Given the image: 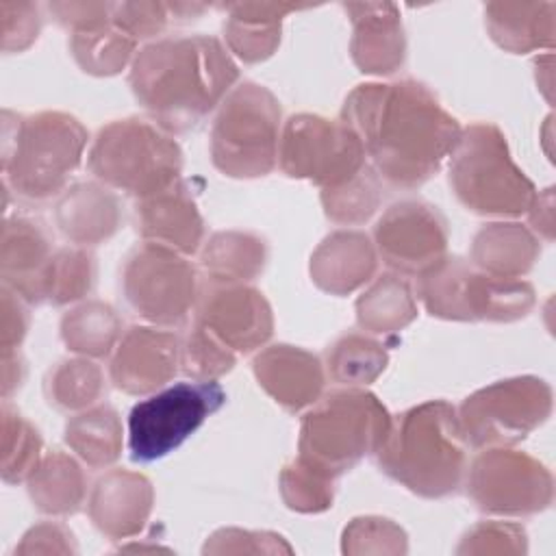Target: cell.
<instances>
[{"label":"cell","instance_id":"obj_40","mask_svg":"<svg viewBox=\"0 0 556 556\" xmlns=\"http://www.w3.org/2000/svg\"><path fill=\"white\" fill-rule=\"evenodd\" d=\"M282 22L256 20L245 15H228L224 22V39L228 52L243 63H261L280 46Z\"/></svg>","mask_w":556,"mask_h":556},{"label":"cell","instance_id":"obj_48","mask_svg":"<svg viewBox=\"0 0 556 556\" xmlns=\"http://www.w3.org/2000/svg\"><path fill=\"white\" fill-rule=\"evenodd\" d=\"M26 302L2 285V306H0V348L2 352L20 350L26 330H28V313Z\"/></svg>","mask_w":556,"mask_h":556},{"label":"cell","instance_id":"obj_39","mask_svg":"<svg viewBox=\"0 0 556 556\" xmlns=\"http://www.w3.org/2000/svg\"><path fill=\"white\" fill-rule=\"evenodd\" d=\"M334 484L337 480L313 471L295 458L282 467L278 478L280 495L287 508L304 515L328 510L334 502Z\"/></svg>","mask_w":556,"mask_h":556},{"label":"cell","instance_id":"obj_36","mask_svg":"<svg viewBox=\"0 0 556 556\" xmlns=\"http://www.w3.org/2000/svg\"><path fill=\"white\" fill-rule=\"evenodd\" d=\"M96 285V258L85 248L54 250L43 280V304L63 306L91 293Z\"/></svg>","mask_w":556,"mask_h":556},{"label":"cell","instance_id":"obj_35","mask_svg":"<svg viewBox=\"0 0 556 556\" xmlns=\"http://www.w3.org/2000/svg\"><path fill=\"white\" fill-rule=\"evenodd\" d=\"M382 180L376 169L367 163L356 176L348 178L337 187L321 189L324 215L341 226L365 224L382 202Z\"/></svg>","mask_w":556,"mask_h":556},{"label":"cell","instance_id":"obj_15","mask_svg":"<svg viewBox=\"0 0 556 556\" xmlns=\"http://www.w3.org/2000/svg\"><path fill=\"white\" fill-rule=\"evenodd\" d=\"M447 222L426 200L391 204L374 226V245L382 263L400 276H419L447 256Z\"/></svg>","mask_w":556,"mask_h":556},{"label":"cell","instance_id":"obj_30","mask_svg":"<svg viewBox=\"0 0 556 556\" xmlns=\"http://www.w3.org/2000/svg\"><path fill=\"white\" fill-rule=\"evenodd\" d=\"M417 317V302L410 285L395 271L378 276L356 300V321L374 334H391Z\"/></svg>","mask_w":556,"mask_h":556},{"label":"cell","instance_id":"obj_11","mask_svg":"<svg viewBox=\"0 0 556 556\" xmlns=\"http://www.w3.org/2000/svg\"><path fill=\"white\" fill-rule=\"evenodd\" d=\"M226 404L217 380H185L139 400L128 413V452L135 463H152L180 447Z\"/></svg>","mask_w":556,"mask_h":556},{"label":"cell","instance_id":"obj_21","mask_svg":"<svg viewBox=\"0 0 556 556\" xmlns=\"http://www.w3.org/2000/svg\"><path fill=\"white\" fill-rule=\"evenodd\" d=\"M152 504L154 489L143 473L111 469L93 484L87 508L93 526L104 536L119 541L146 528Z\"/></svg>","mask_w":556,"mask_h":556},{"label":"cell","instance_id":"obj_14","mask_svg":"<svg viewBox=\"0 0 556 556\" xmlns=\"http://www.w3.org/2000/svg\"><path fill=\"white\" fill-rule=\"evenodd\" d=\"M465 473L469 500L486 515L532 517L554 502L552 471L526 452L486 447Z\"/></svg>","mask_w":556,"mask_h":556},{"label":"cell","instance_id":"obj_20","mask_svg":"<svg viewBox=\"0 0 556 556\" xmlns=\"http://www.w3.org/2000/svg\"><path fill=\"white\" fill-rule=\"evenodd\" d=\"M135 219L143 241L161 243L185 256L202 248L204 219L193 189L182 178L159 193L137 200Z\"/></svg>","mask_w":556,"mask_h":556},{"label":"cell","instance_id":"obj_47","mask_svg":"<svg viewBox=\"0 0 556 556\" xmlns=\"http://www.w3.org/2000/svg\"><path fill=\"white\" fill-rule=\"evenodd\" d=\"M48 9L61 26L76 33L111 22L113 2H50Z\"/></svg>","mask_w":556,"mask_h":556},{"label":"cell","instance_id":"obj_8","mask_svg":"<svg viewBox=\"0 0 556 556\" xmlns=\"http://www.w3.org/2000/svg\"><path fill=\"white\" fill-rule=\"evenodd\" d=\"M417 300L432 317L450 321H517L536 304L528 280L489 276L450 254L417 276Z\"/></svg>","mask_w":556,"mask_h":556},{"label":"cell","instance_id":"obj_26","mask_svg":"<svg viewBox=\"0 0 556 556\" xmlns=\"http://www.w3.org/2000/svg\"><path fill=\"white\" fill-rule=\"evenodd\" d=\"M541 256V239L523 224L493 222L482 226L471 241V265L489 276L521 278Z\"/></svg>","mask_w":556,"mask_h":556},{"label":"cell","instance_id":"obj_9","mask_svg":"<svg viewBox=\"0 0 556 556\" xmlns=\"http://www.w3.org/2000/svg\"><path fill=\"white\" fill-rule=\"evenodd\" d=\"M280 102L258 83H241L217 106L211 126V161L230 178L267 176L278 165Z\"/></svg>","mask_w":556,"mask_h":556},{"label":"cell","instance_id":"obj_10","mask_svg":"<svg viewBox=\"0 0 556 556\" xmlns=\"http://www.w3.org/2000/svg\"><path fill=\"white\" fill-rule=\"evenodd\" d=\"M554 408L552 387L539 376H515L491 382L456 408L467 447H513L543 426Z\"/></svg>","mask_w":556,"mask_h":556},{"label":"cell","instance_id":"obj_46","mask_svg":"<svg viewBox=\"0 0 556 556\" xmlns=\"http://www.w3.org/2000/svg\"><path fill=\"white\" fill-rule=\"evenodd\" d=\"M76 543L72 532L54 521H43L33 526L22 543L15 547V554H74Z\"/></svg>","mask_w":556,"mask_h":556},{"label":"cell","instance_id":"obj_4","mask_svg":"<svg viewBox=\"0 0 556 556\" xmlns=\"http://www.w3.org/2000/svg\"><path fill=\"white\" fill-rule=\"evenodd\" d=\"M87 128L70 113L39 111L15 115L2 111V176L24 202H48L65 191L80 165Z\"/></svg>","mask_w":556,"mask_h":556},{"label":"cell","instance_id":"obj_43","mask_svg":"<svg viewBox=\"0 0 556 556\" xmlns=\"http://www.w3.org/2000/svg\"><path fill=\"white\" fill-rule=\"evenodd\" d=\"M111 22L135 41L152 39L174 22L169 2H113Z\"/></svg>","mask_w":556,"mask_h":556},{"label":"cell","instance_id":"obj_32","mask_svg":"<svg viewBox=\"0 0 556 556\" xmlns=\"http://www.w3.org/2000/svg\"><path fill=\"white\" fill-rule=\"evenodd\" d=\"M387 365L389 352L378 339L365 332H348L326 350L324 367L337 384L367 387L387 369Z\"/></svg>","mask_w":556,"mask_h":556},{"label":"cell","instance_id":"obj_42","mask_svg":"<svg viewBox=\"0 0 556 556\" xmlns=\"http://www.w3.org/2000/svg\"><path fill=\"white\" fill-rule=\"evenodd\" d=\"M528 536L513 521L476 523L456 547V554H526Z\"/></svg>","mask_w":556,"mask_h":556},{"label":"cell","instance_id":"obj_12","mask_svg":"<svg viewBox=\"0 0 556 556\" xmlns=\"http://www.w3.org/2000/svg\"><path fill=\"white\" fill-rule=\"evenodd\" d=\"M200 276L185 254L161 243H139L124 263L122 291L128 306L146 321L174 328L195 308Z\"/></svg>","mask_w":556,"mask_h":556},{"label":"cell","instance_id":"obj_49","mask_svg":"<svg viewBox=\"0 0 556 556\" xmlns=\"http://www.w3.org/2000/svg\"><path fill=\"white\" fill-rule=\"evenodd\" d=\"M526 215L530 222L528 228L539 239L552 241L554 239V189L547 187L545 191H539Z\"/></svg>","mask_w":556,"mask_h":556},{"label":"cell","instance_id":"obj_29","mask_svg":"<svg viewBox=\"0 0 556 556\" xmlns=\"http://www.w3.org/2000/svg\"><path fill=\"white\" fill-rule=\"evenodd\" d=\"M124 430L119 413L111 404H93L67 419L63 439L91 469L113 465L122 454Z\"/></svg>","mask_w":556,"mask_h":556},{"label":"cell","instance_id":"obj_28","mask_svg":"<svg viewBox=\"0 0 556 556\" xmlns=\"http://www.w3.org/2000/svg\"><path fill=\"white\" fill-rule=\"evenodd\" d=\"M267 241L254 232L222 230L208 237L200 250V265L208 280L250 282L267 263Z\"/></svg>","mask_w":556,"mask_h":556},{"label":"cell","instance_id":"obj_34","mask_svg":"<svg viewBox=\"0 0 556 556\" xmlns=\"http://www.w3.org/2000/svg\"><path fill=\"white\" fill-rule=\"evenodd\" d=\"M135 48L137 41L122 33L113 22L87 30H76L70 39L74 61L85 74L91 76H113L122 72L128 61L132 63Z\"/></svg>","mask_w":556,"mask_h":556},{"label":"cell","instance_id":"obj_13","mask_svg":"<svg viewBox=\"0 0 556 556\" xmlns=\"http://www.w3.org/2000/svg\"><path fill=\"white\" fill-rule=\"evenodd\" d=\"M278 165L289 178L328 189L356 176L367 165V156L345 122L298 113L282 126Z\"/></svg>","mask_w":556,"mask_h":556},{"label":"cell","instance_id":"obj_6","mask_svg":"<svg viewBox=\"0 0 556 556\" xmlns=\"http://www.w3.org/2000/svg\"><path fill=\"white\" fill-rule=\"evenodd\" d=\"M447 159L450 187L456 200L476 215H526L539 193L513 161L504 132L491 122L467 126Z\"/></svg>","mask_w":556,"mask_h":556},{"label":"cell","instance_id":"obj_3","mask_svg":"<svg viewBox=\"0 0 556 556\" xmlns=\"http://www.w3.org/2000/svg\"><path fill=\"white\" fill-rule=\"evenodd\" d=\"M376 463L384 476L426 500L458 491L467 471V443L456 406L428 400L391 417Z\"/></svg>","mask_w":556,"mask_h":556},{"label":"cell","instance_id":"obj_45","mask_svg":"<svg viewBox=\"0 0 556 556\" xmlns=\"http://www.w3.org/2000/svg\"><path fill=\"white\" fill-rule=\"evenodd\" d=\"M0 24H2V50L22 52L26 50L41 30V13L33 2H0Z\"/></svg>","mask_w":556,"mask_h":556},{"label":"cell","instance_id":"obj_31","mask_svg":"<svg viewBox=\"0 0 556 556\" xmlns=\"http://www.w3.org/2000/svg\"><path fill=\"white\" fill-rule=\"evenodd\" d=\"M61 339L70 352L87 358H106L122 339V319L102 300H89L61 319Z\"/></svg>","mask_w":556,"mask_h":556},{"label":"cell","instance_id":"obj_25","mask_svg":"<svg viewBox=\"0 0 556 556\" xmlns=\"http://www.w3.org/2000/svg\"><path fill=\"white\" fill-rule=\"evenodd\" d=\"M484 24L491 39L506 52L552 50L556 41L554 2H486Z\"/></svg>","mask_w":556,"mask_h":556},{"label":"cell","instance_id":"obj_44","mask_svg":"<svg viewBox=\"0 0 556 556\" xmlns=\"http://www.w3.org/2000/svg\"><path fill=\"white\" fill-rule=\"evenodd\" d=\"M202 552L204 554H291L293 547L276 532L222 528L206 539Z\"/></svg>","mask_w":556,"mask_h":556},{"label":"cell","instance_id":"obj_16","mask_svg":"<svg viewBox=\"0 0 556 556\" xmlns=\"http://www.w3.org/2000/svg\"><path fill=\"white\" fill-rule=\"evenodd\" d=\"M200 326L235 354L263 348L274 334V313L267 298L248 282H217L204 278L193 308Z\"/></svg>","mask_w":556,"mask_h":556},{"label":"cell","instance_id":"obj_33","mask_svg":"<svg viewBox=\"0 0 556 556\" xmlns=\"http://www.w3.org/2000/svg\"><path fill=\"white\" fill-rule=\"evenodd\" d=\"M106 395V378L87 356L61 361L46 378L48 402L63 413H80Z\"/></svg>","mask_w":556,"mask_h":556},{"label":"cell","instance_id":"obj_41","mask_svg":"<svg viewBox=\"0 0 556 556\" xmlns=\"http://www.w3.org/2000/svg\"><path fill=\"white\" fill-rule=\"evenodd\" d=\"M406 532L387 517H354L341 536L343 554H406Z\"/></svg>","mask_w":556,"mask_h":556},{"label":"cell","instance_id":"obj_50","mask_svg":"<svg viewBox=\"0 0 556 556\" xmlns=\"http://www.w3.org/2000/svg\"><path fill=\"white\" fill-rule=\"evenodd\" d=\"M24 374H26V367H24V361L20 356V350L2 352V393H4V400H9V393L22 384Z\"/></svg>","mask_w":556,"mask_h":556},{"label":"cell","instance_id":"obj_24","mask_svg":"<svg viewBox=\"0 0 556 556\" xmlns=\"http://www.w3.org/2000/svg\"><path fill=\"white\" fill-rule=\"evenodd\" d=\"M54 222L61 235L74 245H98L117 232L122 204L102 182H78L59 195Z\"/></svg>","mask_w":556,"mask_h":556},{"label":"cell","instance_id":"obj_22","mask_svg":"<svg viewBox=\"0 0 556 556\" xmlns=\"http://www.w3.org/2000/svg\"><path fill=\"white\" fill-rule=\"evenodd\" d=\"M54 254L48 230L30 217H7L0 241L2 285L26 304H43V280Z\"/></svg>","mask_w":556,"mask_h":556},{"label":"cell","instance_id":"obj_19","mask_svg":"<svg viewBox=\"0 0 556 556\" xmlns=\"http://www.w3.org/2000/svg\"><path fill=\"white\" fill-rule=\"evenodd\" d=\"M352 22L350 54L363 74L387 76L406 59V35L400 9L393 2H348Z\"/></svg>","mask_w":556,"mask_h":556},{"label":"cell","instance_id":"obj_38","mask_svg":"<svg viewBox=\"0 0 556 556\" xmlns=\"http://www.w3.org/2000/svg\"><path fill=\"white\" fill-rule=\"evenodd\" d=\"M237 363V354L198 321L180 341V371L191 380H217Z\"/></svg>","mask_w":556,"mask_h":556},{"label":"cell","instance_id":"obj_23","mask_svg":"<svg viewBox=\"0 0 556 556\" xmlns=\"http://www.w3.org/2000/svg\"><path fill=\"white\" fill-rule=\"evenodd\" d=\"M378 252L363 230H334L311 254V278L330 295H348L369 282Z\"/></svg>","mask_w":556,"mask_h":556},{"label":"cell","instance_id":"obj_18","mask_svg":"<svg viewBox=\"0 0 556 556\" xmlns=\"http://www.w3.org/2000/svg\"><path fill=\"white\" fill-rule=\"evenodd\" d=\"M252 369L261 389L289 413L313 406L326 384L321 358L289 343H276L258 352L252 361Z\"/></svg>","mask_w":556,"mask_h":556},{"label":"cell","instance_id":"obj_2","mask_svg":"<svg viewBox=\"0 0 556 556\" xmlns=\"http://www.w3.org/2000/svg\"><path fill=\"white\" fill-rule=\"evenodd\" d=\"M239 67L211 35L163 37L130 63L128 85L150 119L169 135L189 132L232 91Z\"/></svg>","mask_w":556,"mask_h":556},{"label":"cell","instance_id":"obj_27","mask_svg":"<svg viewBox=\"0 0 556 556\" xmlns=\"http://www.w3.org/2000/svg\"><path fill=\"white\" fill-rule=\"evenodd\" d=\"M28 495L46 515H74L87 495V478L80 465L65 452H48L26 478Z\"/></svg>","mask_w":556,"mask_h":556},{"label":"cell","instance_id":"obj_17","mask_svg":"<svg viewBox=\"0 0 556 556\" xmlns=\"http://www.w3.org/2000/svg\"><path fill=\"white\" fill-rule=\"evenodd\" d=\"M180 369V337L161 326H132L111 354L109 378L128 395L163 389Z\"/></svg>","mask_w":556,"mask_h":556},{"label":"cell","instance_id":"obj_1","mask_svg":"<svg viewBox=\"0 0 556 556\" xmlns=\"http://www.w3.org/2000/svg\"><path fill=\"white\" fill-rule=\"evenodd\" d=\"M339 119L356 132L382 185L404 191L428 182L463 132L439 98L410 78L356 85Z\"/></svg>","mask_w":556,"mask_h":556},{"label":"cell","instance_id":"obj_5","mask_svg":"<svg viewBox=\"0 0 556 556\" xmlns=\"http://www.w3.org/2000/svg\"><path fill=\"white\" fill-rule=\"evenodd\" d=\"M389 426L391 415L371 391H330L302 415L295 460L337 480L367 454H376Z\"/></svg>","mask_w":556,"mask_h":556},{"label":"cell","instance_id":"obj_7","mask_svg":"<svg viewBox=\"0 0 556 556\" xmlns=\"http://www.w3.org/2000/svg\"><path fill=\"white\" fill-rule=\"evenodd\" d=\"M87 167L104 187L141 200L180 180L182 150L154 122L126 117L98 130Z\"/></svg>","mask_w":556,"mask_h":556},{"label":"cell","instance_id":"obj_37","mask_svg":"<svg viewBox=\"0 0 556 556\" xmlns=\"http://www.w3.org/2000/svg\"><path fill=\"white\" fill-rule=\"evenodd\" d=\"M39 430L15 410L9 400L2 404V480L9 484L22 482L41 460Z\"/></svg>","mask_w":556,"mask_h":556}]
</instances>
